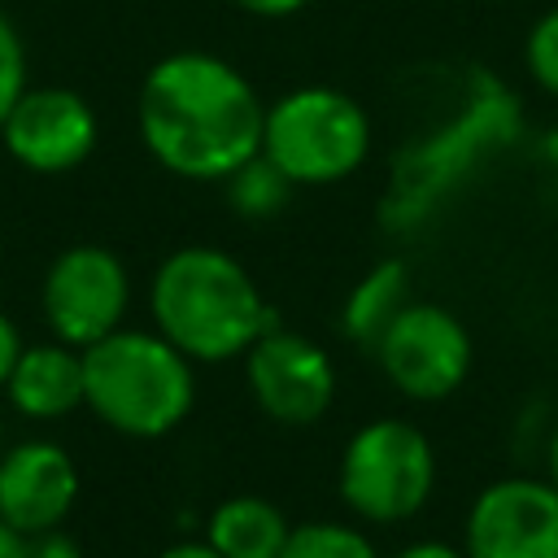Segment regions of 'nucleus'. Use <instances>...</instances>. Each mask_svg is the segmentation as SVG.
<instances>
[{"label": "nucleus", "mask_w": 558, "mask_h": 558, "mask_svg": "<svg viewBox=\"0 0 558 558\" xmlns=\"http://www.w3.org/2000/svg\"><path fill=\"white\" fill-rule=\"evenodd\" d=\"M140 140L179 179H227L262 153V100L253 83L214 52L161 57L135 100Z\"/></svg>", "instance_id": "f257e3e1"}, {"label": "nucleus", "mask_w": 558, "mask_h": 558, "mask_svg": "<svg viewBox=\"0 0 558 558\" xmlns=\"http://www.w3.org/2000/svg\"><path fill=\"white\" fill-rule=\"evenodd\" d=\"M157 331L192 362H231L275 327V310L262 301L253 275L222 248H174L148 288Z\"/></svg>", "instance_id": "f03ea898"}, {"label": "nucleus", "mask_w": 558, "mask_h": 558, "mask_svg": "<svg viewBox=\"0 0 558 558\" xmlns=\"http://www.w3.org/2000/svg\"><path fill=\"white\" fill-rule=\"evenodd\" d=\"M192 357L161 331L118 327L83 349V405L122 436L157 440L192 414Z\"/></svg>", "instance_id": "7ed1b4c3"}, {"label": "nucleus", "mask_w": 558, "mask_h": 558, "mask_svg": "<svg viewBox=\"0 0 558 558\" xmlns=\"http://www.w3.org/2000/svg\"><path fill=\"white\" fill-rule=\"evenodd\" d=\"M262 153L292 183H340L366 161L371 122L362 105L336 87H292L262 118Z\"/></svg>", "instance_id": "20e7f679"}, {"label": "nucleus", "mask_w": 558, "mask_h": 558, "mask_svg": "<svg viewBox=\"0 0 558 558\" xmlns=\"http://www.w3.org/2000/svg\"><path fill=\"white\" fill-rule=\"evenodd\" d=\"M436 484L432 440L405 418L362 423L340 453V497L357 519L401 523L418 514Z\"/></svg>", "instance_id": "39448f33"}, {"label": "nucleus", "mask_w": 558, "mask_h": 558, "mask_svg": "<svg viewBox=\"0 0 558 558\" xmlns=\"http://www.w3.org/2000/svg\"><path fill=\"white\" fill-rule=\"evenodd\" d=\"M131 305V279L118 253L100 244H70L52 257L39 288V310L52 340L70 349H87L122 327Z\"/></svg>", "instance_id": "423d86ee"}, {"label": "nucleus", "mask_w": 558, "mask_h": 558, "mask_svg": "<svg viewBox=\"0 0 558 558\" xmlns=\"http://www.w3.org/2000/svg\"><path fill=\"white\" fill-rule=\"evenodd\" d=\"M371 353L379 357L388 384L410 401H440L471 371L466 327L432 301H405Z\"/></svg>", "instance_id": "0eeeda50"}, {"label": "nucleus", "mask_w": 558, "mask_h": 558, "mask_svg": "<svg viewBox=\"0 0 558 558\" xmlns=\"http://www.w3.org/2000/svg\"><path fill=\"white\" fill-rule=\"evenodd\" d=\"M466 558H558V484L510 475L488 484L462 532Z\"/></svg>", "instance_id": "6e6552de"}, {"label": "nucleus", "mask_w": 558, "mask_h": 558, "mask_svg": "<svg viewBox=\"0 0 558 558\" xmlns=\"http://www.w3.org/2000/svg\"><path fill=\"white\" fill-rule=\"evenodd\" d=\"M244 375H248V392L262 405V414L288 427L318 423L336 397L331 357L314 340L283 331V327H270L248 344Z\"/></svg>", "instance_id": "1a4fd4ad"}, {"label": "nucleus", "mask_w": 558, "mask_h": 558, "mask_svg": "<svg viewBox=\"0 0 558 558\" xmlns=\"http://www.w3.org/2000/svg\"><path fill=\"white\" fill-rule=\"evenodd\" d=\"M96 109L74 87H26L0 122L4 153L35 174H65L96 148Z\"/></svg>", "instance_id": "9d476101"}, {"label": "nucleus", "mask_w": 558, "mask_h": 558, "mask_svg": "<svg viewBox=\"0 0 558 558\" xmlns=\"http://www.w3.org/2000/svg\"><path fill=\"white\" fill-rule=\"evenodd\" d=\"M78 497V466L57 440H17L0 449V519L22 532L57 527Z\"/></svg>", "instance_id": "9b49d317"}, {"label": "nucleus", "mask_w": 558, "mask_h": 558, "mask_svg": "<svg viewBox=\"0 0 558 558\" xmlns=\"http://www.w3.org/2000/svg\"><path fill=\"white\" fill-rule=\"evenodd\" d=\"M4 397L26 418H65L83 405V349H70L61 340L22 344L4 379Z\"/></svg>", "instance_id": "f8f14e48"}, {"label": "nucleus", "mask_w": 558, "mask_h": 558, "mask_svg": "<svg viewBox=\"0 0 558 558\" xmlns=\"http://www.w3.org/2000/svg\"><path fill=\"white\" fill-rule=\"evenodd\" d=\"M288 519L266 497H227L205 523V541L222 558H279L288 545Z\"/></svg>", "instance_id": "ddd939ff"}, {"label": "nucleus", "mask_w": 558, "mask_h": 558, "mask_svg": "<svg viewBox=\"0 0 558 558\" xmlns=\"http://www.w3.org/2000/svg\"><path fill=\"white\" fill-rule=\"evenodd\" d=\"M405 301H410V270H405V262L384 257V262H375V266L357 279V288L349 292L344 314H340V327H344V336H349L353 344L375 349V340L384 336V327L397 318V310H401Z\"/></svg>", "instance_id": "4468645a"}, {"label": "nucleus", "mask_w": 558, "mask_h": 558, "mask_svg": "<svg viewBox=\"0 0 558 558\" xmlns=\"http://www.w3.org/2000/svg\"><path fill=\"white\" fill-rule=\"evenodd\" d=\"M227 201H231V209L240 214V218H270V214H279L283 205H288V192L296 187L266 153H257V157H248L240 170H231L227 179Z\"/></svg>", "instance_id": "2eb2a0df"}, {"label": "nucleus", "mask_w": 558, "mask_h": 558, "mask_svg": "<svg viewBox=\"0 0 558 558\" xmlns=\"http://www.w3.org/2000/svg\"><path fill=\"white\" fill-rule=\"evenodd\" d=\"M279 558H379V554H375V545L357 527L318 519V523L292 527Z\"/></svg>", "instance_id": "dca6fc26"}, {"label": "nucleus", "mask_w": 558, "mask_h": 558, "mask_svg": "<svg viewBox=\"0 0 558 558\" xmlns=\"http://www.w3.org/2000/svg\"><path fill=\"white\" fill-rule=\"evenodd\" d=\"M523 61H527L532 78H536L549 96H558V9L541 13V17H536V26L527 31Z\"/></svg>", "instance_id": "f3484780"}, {"label": "nucleus", "mask_w": 558, "mask_h": 558, "mask_svg": "<svg viewBox=\"0 0 558 558\" xmlns=\"http://www.w3.org/2000/svg\"><path fill=\"white\" fill-rule=\"evenodd\" d=\"M26 92V44L13 26V17L0 9V122Z\"/></svg>", "instance_id": "a211bd4d"}, {"label": "nucleus", "mask_w": 558, "mask_h": 558, "mask_svg": "<svg viewBox=\"0 0 558 558\" xmlns=\"http://www.w3.org/2000/svg\"><path fill=\"white\" fill-rule=\"evenodd\" d=\"M26 558H83V549L61 527H48V532L26 536Z\"/></svg>", "instance_id": "6ab92c4d"}, {"label": "nucleus", "mask_w": 558, "mask_h": 558, "mask_svg": "<svg viewBox=\"0 0 558 558\" xmlns=\"http://www.w3.org/2000/svg\"><path fill=\"white\" fill-rule=\"evenodd\" d=\"M17 353H22V331H17V323L0 310V388H4V379H9V371H13V362H17Z\"/></svg>", "instance_id": "aec40b11"}, {"label": "nucleus", "mask_w": 558, "mask_h": 558, "mask_svg": "<svg viewBox=\"0 0 558 558\" xmlns=\"http://www.w3.org/2000/svg\"><path fill=\"white\" fill-rule=\"evenodd\" d=\"M244 13H253V17H288V13H296V9H305L310 0H235Z\"/></svg>", "instance_id": "412c9836"}, {"label": "nucleus", "mask_w": 558, "mask_h": 558, "mask_svg": "<svg viewBox=\"0 0 558 558\" xmlns=\"http://www.w3.org/2000/svg\"><path fill=\"white\" fill-rule=\"evenodd\" d=\"M392 558H466V554L453 549V545H445V541H414V545L397 549Z\"/></svg>", "instance_id": "4be33fe9"}, {"label": "nucleus", "mask_w": 558, "mask_h": 558, "mask_svg": "<svg viewBox=\"0 0 558 558\" xmlns=\"http://www.w3.org/2000/svg\"><path fill=\"white\" fill-rule=\"evenodd\" d=\"M157 558H222L209 541H179V545H166Z\"/></svg>", "instance_id": "5701e85b"}, {"label": "nucleus", "mask_w": 558, "mask_h": 558, "mask_svg": "<svg viewBox=\"0 0 558 558\" xmlns=\"http://www.w3.org/2000/svg\"><path fill=\"white\" fill-rule=\"evenodd\" d=\"M0 558H26V536L0 519Z\"/></svg>", "instance_id": "b1692460"}, {"label": "nucleus", "mask_w": 558, "mask_h": 558, "mask_svg": "<svg viewBox=\"0 0 558 558\" xmlns=\"http://www.w3.org/2000/svg\"><path fill=\"white\" fill-rule=\"evenodd\" d=\"M545 462H549V480L558 484V427H554V436H549V458H545Z\"/></svg>", "instance_id": "393cba45"}, {"label": "nucleus", "mask_w": 558, "mask_h": 558, "mask_svg": "<svg viewBox=\"0 0 558 558\" xmlns=\"http://www.w3.org/2000/svg\"><path fill=\"white\" fill-rule=\"evenodd\" d=\"M0 449H4V445H0Z\"/></svg>", "instance_id": "a878e982"}]
</instances>
